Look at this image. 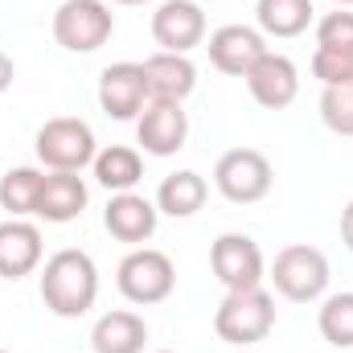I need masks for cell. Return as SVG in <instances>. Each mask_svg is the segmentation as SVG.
Masks as SVG:
<instances>
[{"instance_id":"1","label":"cell","mask_w":353,"mask_h":353,"mask_svg":"<svg viewBox=\"0 0 353 353\" xmlns=\"http://www.w3.org/2000/svg\"><path fill=\"white\" fill-rule=\"evenodd\" d=\"M37 292H41V304L62 316V321H79L87 316L99 300V267L87 251L79 247H66V251H54L41 275H37Z\"/></svg>"},{"instance_id":"2","label":"cell","mask_w":353,"mask_h":353,"mask_svg":"<svg viewBox=\"0 0 353 353\" xmlns=\"http://www.w3.org/2000/svg\"><path fill=\"white\" fill-rule=\"evenodd\" d=\"M275 329V300L267 288H243L226 292L214 312V333L230 350H251Z\"/></svg>"},{"instance_id":"3","label":"cell","mask_w":353,"mask_h":353,"mask_svg":"<svg viewBox=\"0 0 353 353\" xmlns=\"http://www.w3.org/2000/svg\"><path fill=\"white\" fill-rule=\"evenodd\" d=\"M267 279H271V288H275L283 300H292V304H312V300H325L333 271H329V259H325L321 247L292 243V247H283V251L271 259Z\"/></svg>"},{"instance_id":"4","label":"cell","mask_w":353,"mask_h":353,"mask_svg":"<svg viewBox=\"0 0 353 353\" xmlns=\"http://www.w3.org/2000/svg\"><path fill=\"white\" fill-rule=\"evenodd\" d=\"M33 148H37V161L50 173H83L94 161V152H99V140H94L87 119H79V115H54V119H46L37 128Z\"/></svg>"},{"instance_id":"5","label":"cell","mask_w":353,"mask_h":353,"mask_svg":"<svg viewBox=\"0 0 353 353\" xmlns=\"http://www.w3.org/2000/svg\"><path fill=\"white\" fill-rule=\"evenodd\" d=\"M115 288L128 304H140V308H152V304H165L176 288V267L165 251H152V247H132L119 267H115Z\"/></svg>"},{"instance_id":"6","label":"cell","mask_w":353,"mask_h":353,"mask_svg":"<svg viewBox=\"0 0 353 353\" xmlns=\"http://www.w3.org/2000/svg\"><path fill=\"white\" fill-rule=\"evenodd\" d=\"M115 33V12L107 0H62L54 12V41L70 54H94Z\"/></svg>"},{"instance_id":"7","label":"cell","mask_w":353,"mask_h":353,"mask_svg":"<svg viewBox=\"0 0 353 353\" xmlns=\"http://www.w3.org/2000/svg\"><path fill=\"white\" fill-rule=\"evenodd\" d=\"M275 185L271 161L259 148H230L218 157L214 165V189L230 201V205H255L263 201Z\"/></svg>"},{"instance_id":"8","label":"cell","mask_w":353,"mask_h":353,"mask_svg":"<svg viewBox=\"0 0 353 353\" xmlns=\"http://www.w3.org/2000/svg\"><path fill=\"white\" fill-rule=\"evenodd\" d=\"M312 79L321 87H337L353 79V12L337 8L316 21V50H312Z\"/></svg>"},{"instance_id":"9","label":"cell","mask_w":353,"mask_h":353,"mask_svg":"<svg viewBox=\"0 0 353 353\" xmlns=\"http://www.w3.org/2000/svg\"><path fill=\"white\" fill-rule=\"evenodd\" d=\"M210 271L226 292H243V288H263L267 279V259L259 251V243L251 234L226 230L214 239L210 247Z\"/></svg>"},{"instance_id":"10","label":"cell","mask_w":353,"mask_h":353,"mask_svg":"<svg viewBox=\"0 0 353 353\" xmlns=\"http://www.w3.org/2000/svg\"><path fill=\"white\" fill-rule=\"evenodd\" d=\"M148 79H144V62H111L99 74V107L107 119H140V111L148 107Z\"/></svg>"},{"instance_id":"11","label":"cell","mask_w":353,"mask_h":353,"mask_svg":"<svg viewBox=\"0 0 353 353\" xmlns=\"http://www.w3.org/2000/svg\"><path fill=\"white\" fill-rule=\"evenodd\" d=\"M136 140L148 157H176L189 140V115L181 103L148 99V107L136 119Z\"/></svg>"},{"instance_id":"12","label":"cell","mask_w":353,"mask_h":353,"mask_svg":"<svg viewBox=\"0 0 353 353\" xmlns=\"http://www.w3.org/2000/svg\"><path fill=\"white\" fill-rule=\"evenodd\" d=\"M152 41L165 54H189L205 41V12L197 0H161L152 12Z\"/></svg>"},{"instance_id":"13","label":"cell","mask_w":353,"mask_h":353,"mask_svg":"<svg viewBox=\"0 0 353 353\" xmlns=\"http://www.w3.org/2000/svg\"><path fill=\"white\" fill-rule=\"evenodd\" d=\"M247 90H251V99L267 107V111H283V107H292L296 103V94H300V70H296V62L288 58V54H275V50H267L263 58L247 70Z\"/></svg>"},{"instance_id":"14","label":"cell","mask_w":353,"mask_h":353,"mask_svg":"<svg viewBox=\"0 0 353 353\" xmlns=\"http://www.w3.org/2000/svg\"><path fill=\"white\" fill-rule=\"evenodd\" d=\"M157 222H161V210L157 201L140 197L136 189L132 193H111L107 210H103V226L115 243H128V247H144L152 234H157Z\"/></svg>"},{"instance_id":"15","label":"cell","mask_w":353,"mask_h":353,"mask_svg":"<svg viewBox=\"0 0 353 353\" xmlns=\"http://www.w3.org/2000/svg\"><path fill=\"white\" fill-rule=\"evenodd\" d=\"M205 50H210L214 70H222L230 79H247V70L267 54V41H263V33L251 29V25H222V29L210 33Z\"/></svg>"},{"instance_id":"16","label":"cell","mask_w":353,"mask_h":353,"mask_svg":"<svg viewBox=\"0 0 353 353\" xmlns=\"http://www.w3.org/2000/svg\"><path fill=\"white\" fill-rule=\"evenodd\" d=\"M46 243L41 230L25 218H8L0 222V279H25L41 267Z\"/></svg>"},{"instance_id":"17","label":"cell","mask_w":353,"mask_h":353,"mask_svg":"<svg viewBox=\"0 0 353 353\" xmlns=\"http://www.w3.org/2000/svg\"><path fill=\"white\" fill-rule=\"evenodd\" d=\"M87 201H90L87 181L79 173H46L41 197H37V218L54 222V226H66V222L83 218Z\"/></svg>"},{"instance_id":"18","label":"cell","mask_w":353,"mask_h":353,"mask_svg":"<svg viewBox=\"0 0 353 353\" xmlns=\"http://www.w3.org/2000/svg\"><path fill=\"white\" fill-rule=\"evenodd\" d=\"M144 79H148V94L152 99L185 103L193 94V87H197V66L189 62V54H165V50H157L152 58H144Z\"/></svg>"},{"instance_id":"19","label":"cell","mask_w":353,"mask_h":353,"mask_svg":"<svg viewBox=\"0 0 353 353\" xmlns=\"http://www.w3.org/2000/svg\"><path fill=\"white\" fill-rule=\"evenodd\" d=\"M148 345V325L132 308L103 312L90 329V350L94 353H144Z\"/></svg>"},{"instance_id":"20","label":"cell","mask_w":353,"mask_h":353,"mask_svg":"<svg viewBox=\"0 0 353 353\" xmlns=\"http://www.w3.org/2000/svg\"><path fill=\"white\" fill-rule=\"evenodd\" d=\"M90 169H94V181H99L103 189H111V193H132V189L140 185V176H144V161H140V152L128 148V144H107V148L94 152Z\"/></svg>"},{"instance_id":"21","label":"cell","mask_w":353,"mask_h":353,"mask_svg":"<svg viewBox=\"0 0 353 353\" xmlns=\"http://www.w3.org/2000/svg\"><path fill=\"white\" fill-rule=\"evenodd\" d=\"M210 197V185L205 176L193 173V169H181V173H169L157 189V210L169 214V218H193Z\"/></svg>"},{"instance_id":"22","label":"cell","mask_w":353,"mask_h":353,"mask_svg":"<svg viewBox=\"0 0 353 353\" xmlns=\"http://www.w3.org/2000/svg\"><path fill=\"white\" fill-rule=\"evenodd\" d=\"M316 21L312 0H259L255 4V25L263 37H300Z\"/></svg>"},{"instance_id":"23","label":"cell","mask_w":353,"mask_h":353,"mask_svg":"<svg viewBox=\"0 0 353 353\" xmlns=\"http://www.w3.org/2000/svg\"><path fill=\"white\" fill-rule=\"evenodd\" d=\"M41 181L46 173L33 165H17L0 176V210H8V218H29L37 214V197H41Z\"/></svg>"},{"instance_id":"24","label":"cell","mask_w":353,"mask_h":353,"mask_svg":"<svg viewBox=\"0 0 353 353\" xmlns=\"http://www.w3.org/2000/svg\"><path fill=\"white\" fill-rule=\"evenodd\" d=\"M321 337L333 350H353V292H333L325 296L321 312H316Z\"/></svg>"},{"instance_id":"25","label":"cell","mask_w":353,"mask_h":353,"mask_svg":"<svg viewBox=\"0 0 353 353\" xmlns=\"http://www.w3.org/2000/svg\"><path fill=\"white\" fill-rule=\"evenodd\" d=\"M321 119L333 136H353V79L321 90Z\"/></svg>"},{"instance_id":"26","label":"cell","mask_w":353,"mask_h":353,"mask_svg":"<svg viewBox=\"0 0 353 353\" xmlns=\"http://www.w3.org/2000/svg\"><path fill=\"white\" fill-rule=\"evenodd\" d=\"M341 243H345V251L353 255V201L341 210Z\"/></svg>"},{"instance_id":"27","label":"cell","mask_w":353,"mask_h":353,"mask_svg":"<svg viewBox=\"0 0 353 353\" xmlns=\"http://www.w3.org/2000/svg\"><path fill=\"white\" fill-rule=\"evenodd\" d=\"M12 79H17V66H12V58H8V54L0 50V94L12 87Z\"/></svg>"},{"instance_id":"28","label":"cell","mask_w":353,"mask_h":353,"mask_svg":"<svg viewBox=\"0 0 353 353\" xmlns=\"http://www.w3.org/2000/svg\"><path fill=\"white\" fill-rule=\"evenodd\" d=\"M111 4H148V0H111Z\"/></svg>"},{"instance_id":"29","label":"cell","mask_w":353,"mask_h":353,"mask_svg":"<svg viewBox=\"0 0 353 353\" xmlns=\"http://www.w3.org/2000/svg\"><path fill=\"white\" fill-rule=\"evenodd\" d=\"M333 4H337V8H350L353 0H333Z\"/></svg>"},{"instance_id":"30","label":"cell","mask_w":353,"mask_h":353,"mask_svg":"<svg viewBox=\"0 0 353 353\" xmlns=\"http://www.w3.org/2000/svg\"><path fill=\"white\" fill-rule=\"evenodd\" d=\"M230 353H255V350H230Z\"/></svg>"},{"instance_id":"31","label":"cell","mask_w":353,"mask_h":353,"mask_svg":"<svg viewBox=\"0 0 353 353\" xmlns=\"http://www.w3.org/2000/svg\"><path fill=\"white\" fill-rule=\"evenodd\" d=\"M157 353H176V350H157Z\"/></svg>"},{"instance_id":"32","label":"cell","mask_w":353,"mask_h":353,"mask_svg":"<svg viewBox=\"0 0 353 353\" xmlns=\"http://www.w3.org/2000/svg\"><path fill=\"white\" fill-rule=\"evenodd\" d=\"M0 353H4V350H0Z\"/></svg>"}]
</instances>
